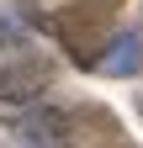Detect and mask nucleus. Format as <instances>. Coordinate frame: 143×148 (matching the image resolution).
Returning a JSON list of instances; mask_svg holds the SVG:
<instances>
[{
    "instance_id": "f257e3e1",
    "label": "nucleus",
    "mask_w": 143,
    "mask_h": 148,
    "mask_svg": "<svg viewBox=\"0 0 143 148\" xmlns=\"http://www.w3.org/2000/svg\"><path fill=\"white\" fill-rule=\"evenodd\" d=\"M101 69L106 74H117V79H127V74H138L143 69V32H117L111 42H106V53H101Z\"/></svg>"
}]
</instances>
